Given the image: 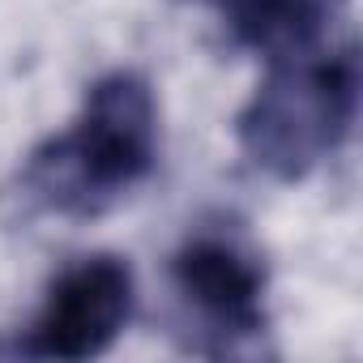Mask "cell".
<instances>
[{
	"label": "cell",
	"instance_id": "cell-4",
	"mask_svg": "<svg viewBox=\"0 0 363 363\" xmlns=\"http://www.w3.org/2000/svg\"><path fill=\"white\" fill-rule=\"evenodd\" d=\"M175 286L206 320L231 333L261 329V299H265V269L261 261L223 235H197L175 252Z\"/></svg>",
	"mask_w": 363,
	"mask_h": 363
},
{
	"label": "cell",
	"instance_id": "cell-5",
	"mask_svg": "<svg viewBox=\"0 0 363 363\" xmlns=\"http://www.w3.org/2000/svg\"><path fill=\"white\" fill-rule=\"evenodd\" d=\"M342 13L346 0H231V30L274 65L325 52Z\"/></svg>",
	"mask_w": 363,
	"mask_h": 363
},
{
	"label": "cell",
	"instance_id": "cell-2",
	"mask_svg": "<svg viewBox=\"0 0 363 363\" xmlns=\"http://www.w3.org/2000/svg\"><path fill=\"white\" fill-rule=\"evenodd\" d=\"M354 107L359 65L350 48L274 60L240 111V145L261 171L299 179L350 137Z\"/></svg>",
	"mask_w": 363,
	"mask_h": 363
},
{
	"label": "cell",
	"instance_id": "cell-1",
	"mask_svg": "<svg viewBox=\"0 0 363 363\" xmlns=\"http://www.w3.org/2000/svg\"><path fill=\"white\" fill-rule=\"evenodd\" d=\"M158 162V107L137 73H107L90 86L69 133L52 137L30 184L60 214H94L137 189Z\"/></svg>",
	"mask_w": 363,
	"mask_h": 363
},
{
	"label": "cell",
	"instance_id": "cell-3",
	"mask_svg": "<svg viewBox=\"0 0 363 363\" xmlns=\"http://www.w3.org/2000/svg\"><path fill=\"white\" fill-rule=\"evenodd\" d=\"M133 303L137 282L120 257H82L52 282L22 350L39 359H94L124 333Z\"/></svg>",
	"mask_w": 363,
	"mask_h": 363
}]
</instances>
